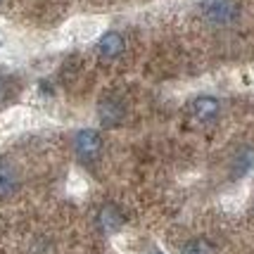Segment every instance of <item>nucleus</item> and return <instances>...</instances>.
Segmentation results:
<instances>
[{"label": "nucleus", "mask_w": 254, "mask_h": 254, "mask_svg": "<svg viewBox=\"0 0 254 254\" xmlns=\"http://www.w3.org/2000/svg\"><path fill=\"white\" fill-rule=\"evenodd\" d=\"M183 254H216V250H214V245H211L209 240L197 238V240H190V243L183 247Z\"/></svg>", "instance_id": "9"}, {"label": "nucleus", "mask_w": 254, "mask_h": 254, "mask_svg": "<svg viewBox=\"0 0 254 254\" xmlns=\"http://www.w3.org/2000/svg\"><path fill=\"white\" fill-rule=\"evenodd\" d=\"M5 95H7V86H5V81L0 78V102L5 100Z\"/></svg>", "instance_id": "11"}, {"label": "nucleus", "mask_w": 254, "mask_h": 254, "mask_svg": "<svg viewBox=\"0 0 254 254\" xmlns=\"http://www.w3.org/2000/svg\"><path fill=\"white\" fill-rule=\"evenodd\" d=\"M219 110H221L219 100L211 98V95H197V98L190 102V114L197 122H211V119H216Z\"/></svg>", "instance_id": "2"}, {"label": "nucleus", "mask_w": 254, "mask_h": 254, "mask_svg": "<svg viewBox=\"0 0 254 254\" xmlns=\"http://www.w3.org/2000/svg\"><path fill=\"white\" fill-rule=\"evenodd\" d=\"M100 226L105 231H117L122 226V214L114 209V207H105V209L100 211Z\"/></svg>", "instance_id": "8"}, {"label": "nucleus", "mask_w": 254, "mask_h": 254, "mask_svg": "<svg viewBox=\"0 0 254 254\" xmlns=\"http://www.w3.org/2000/svg\"><path fill=\"white\" fill-rule=\"evenodd\" d=\"M199 7L211 24H231L240 12L238 0H202Z\"/></svg>", "instance_id": "1"}, {"label": "nucleus", "mask_w": 254, "mask_h": 254, "mask_svg": "<svg viewBox=\"0 0 254 254\" xmlns=\"http://www.w3.org/2000/svg\"><path fill=\"white\" fill-rule=\"evenodd\" d=\"M98 31H100L98 22H83V24H78L76 26V36L78 38H83V41H86V38H93Z\"/></svg>", "instance_id": "10"}, {"label": "nucleus", "mask_w": 254, "mask_h": 254, "mask_svg": "<svg viewBox=\"0 0 254 254\" xmlns=\"http://www.w3.org/2000/svg\"><path fill=\"white\" fill-rule=\"evenodd\" d=\"M124 117V107L119 102H114V100H105V102H100V122L105 124V126H114V124H119Z\"/></svg>", "instance_id": "5"}, {"label": "nucleus", "mask_w": 254, "mask_h": 254, "mask_svg": "<svg viewBox=\"0 0 254 254\" xmlns=\"http://www.w3.org/2000/svg\"><path fill=\"white\" fill-rule=\"evenodd\" d=\"M98 50H100V55L107 57V60L119 57L124 53V38H122V33H117V31L102 33V38H100V43H98Z\"/></svg>", "instance_id": "4"}, {"label": "nucleus", "mask_w": 254, "mask_h": 254, "mask_svg": "<svg viewBox=\"0 0 254 254\" xmlns=\"http://www.w3.org/2000/svg\"><path fill=\"white\" fill-rule=\"evenodd\" d=\"M100 147H102L100 133L90 131V128H83V131L76 133V152L81 159H95Z\"/></svg>", "instance_id": "3"}, {"label": "nucleus", "mask_w": 254, "mask_h": 254, "mask_svg": "<svg viewBox=\"0 0 254 254\" xmlns=\"http://www.w3.org/2000/svg\"><path fill=\"white\" fill-rule=\"evenodd\" d=\"M17 188V176L10 166H0V199H7Z\"/></svg>", "instance_id": "6"}, {"label": "nucleus", "mask_w": 254, "mask_h": 254, "mask_svg": "<svg viewBox=\"0 0 254 254\" xmlns=\"http://www.w3.org/2000/svg\"><path fill=\"white\" fill-rule=\"evenodd\" d=\"M252 166H254V150H250V147L240 150L238 157H235V162H233V176H243Z\"/></svg>", "instance_id": "7"}]
</instances>
